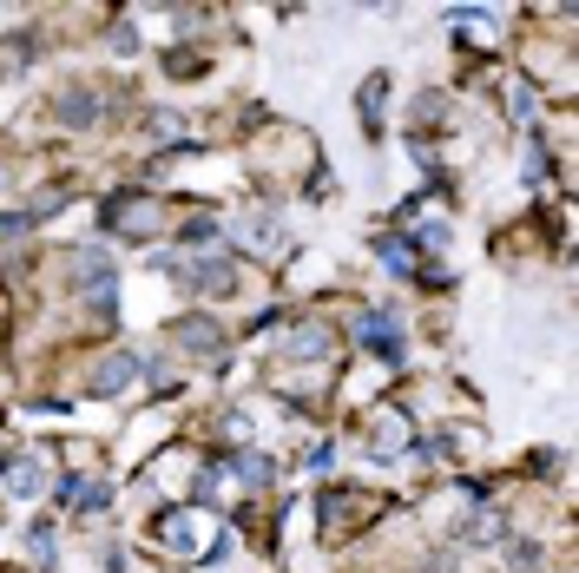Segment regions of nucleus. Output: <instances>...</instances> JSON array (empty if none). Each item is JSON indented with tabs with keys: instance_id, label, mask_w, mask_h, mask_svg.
<instances>
[{
	"instance_id": "obj_15",
	"label": "nucleus",
	"mask_w": 579,
	"mask_h": 573,
	"mask_svg": "<svg viewBox=\"0 0 579 573\" xmlns=\"http://www.w3.org/2000/svg\"><path fill=\"white\" fill-rule=\"evenodd\" d=\"M323 350H329V330H303L283 343V356H323Z\"/></svg>"
},
{
	"instance_id": "obj_12",
	"label": "nucleus",
	"mask_w": 579,
	"mask_h": 573,
	"mask_svg": "<svg viewBox=\"0 0 579 573\" xmlns=\"http://www.w3.org/2000/svg\"><path fill=\"white\" fill-rule=\"evenodd\" d=\"M382 99H389V80H362V93H356V106H362V119H369V132H376V112H382Z\"/></svg>"
},
{
	"instance_id": "obj_14",
	"label": "nucleus",
	"mask_w": 579,
	"mask_h": 573,
	"mask_svg": "<svg viewBox=\"0 0 579 573\" xmlns=\"http://www.w3.org/2000/svg\"><path fill=\"white\" fill-rule=\"evenodd\" d=\"M494 534H501V521H494V514H474V521L461 527V541H468V547H494Z\"/></svg>"
},
{
	"instance_id": "obj_1",
	"label": "nucleus",
	"mask_w": 579,
	"mask_h": 573,
	"mask_svg": "<svg viewBox=\"0 0 579 573\" xmlns=\"http://www.w3.org/2000/svg\"><path fill=\"white\" fill-rule=\"evenodd\" d=\"M152 534H158V554H165V560H185V567H191V560H211V547H204L211 534H204L198 508H165L152 521Z\"/></svg>"
},
{
	"instance_id": "obj_17",
	"label": "nucleus",
	"mask_w": 579,
	"mask_h": 573,
	"mask_svg": "<svg viewBox=\"0 0 579 573\" xmlns=\"http://www.w3.org/2000/svg\"><path fill=\"white\" fill-rule=\"evenodd\" d=\"M211 231H218V224H211V218H191V224H185V244H204V238H211Z\"/></svg>"
},
{
	"instance_id": "obj_13",
	"label": "nucleus",
	"mask_w": 579,
	"mask_h": 573,
	"mask_svg": "<svg viewBox=\"0 0 579 573\" xmlns=\"http://www.w3.org/2000/svg\"><path fill=\"white\" fill-rule=\"evenodd\" d=\"M237 475H244V488H264V481H270V462L257 455V448H244V455H237Z\"/></svg>"
},
{
	"instance_id": "obj_5",
	"label": "nucleus",
	"mask_w": 579,
	"mask_h": 573,
	"mask_svg": "<svg viewBox=\"0 0 579 573\" xmlns=\"http://www.w3.org/2000/svg\"><path fill=\"white\" fill-rule=\"evenodd\" d=\"M172 343H178V350H191V356H224V330L211 317H178L172 323Z\"/></svg>"
},
{
	"instance_id": "obj_18",
	"label": "nucleus",
	"mask_w": 579,
	"mask_h": 573,
	"mask_svg": "<svg viewBox=\"0 0 579 573\" xmlns=\"http://www.w3.org/2000/svg\"><path fill=\"white\" fill-rule=\"evenodd\" d=\"M0 468H7V448H0Z\"/></svg>"
},
{
	"instance_id": "obj_11",
	"label": "nucleus",
	"mask_w": 579,
	"mask_h": 573,
	"mask_svg": "<svg viewBox=\"0 0 579 573\" xmlns=\"http://www.w3.org/2000/svg\"><path fill=\"white\" fill-rule=\"evenodd\" d=\"M244 244H251V251H257V257H270V251H277V244H283V231H277V218H251V224H244Z\"/></svg>"
},
{
	"instance_id": "obj_2",
	"label": "nucleus",
	"mask_w": 579,
	"mask_h": 573,
	"mask_svg": "<svg viewBox=\"0 0 579 573\" xmlns=\"http://www.w3.org/2000/svg\"><path fill=\"white\" fill-rule=\"evenodd\" d=\"M99 218H106V231H126V238H152L158 224H165V205H158L152 191H112L106 205H99Z\"/></svg>"
},
{
	"instance_id": "obj_10",
	"label": "nucleus",
	"mask_w": 579,
	"mask_h": 573,
	"mask_svg": "<svg viewBox=\"0 0 579 573\" xmlns=\"http://www.w3.org/2000/svg\"><path fill=\"white\" fill-rule=\"evenodd\" d=\"M376 257L389 264V271H402V277H415V271H422V264H415V251H408V238H395V231L376 244Z\"/></svg>"
},
{
	"instance_id": "obj_3",
	"label": "nucleus",
	"mask_w": 579,
	"mask_h": 573,
	"mask_svg": "<svg viewBox=\"0 0 579 573\" xmlns=\"http://www.w3.org/2000/svg\"><path fill=\"white\" fill-rule=\"evenodd\" d=\"M66 264H73L79 271V290H86V297L93 303H112V264H106V251H66Z\"/></svg>"
},
{
	"instance_id": "obj_7",
	"label": "nucleus",
	"mask_w": 579,
	"mask_h": 573,
	"mask_svg": "<svg viewBox=\"0 0 579 573\" xmlns=\"http://www.w3.org/2000/svg\"><path fill=\"white\" fill-rule=\"evenodd\" d=\"M362 343L382 356V363H402V336H395V310H376V317H362Z\"/></svg>"
},
{
	"instance_id": "obj_16",
	"label": "nucleus",
	"mask_w": 579,
	"mask_h": 573,
	"mask_svg": "<svg viewBox=\"0 0 579 573\" xmlns=\"http://www.w3.org/2000/svg\"><path fill=\"white\" fill-rule=\"evenodd\" d=\"M33 560H40V567H53V521H33Z\"/></svg>"
},
{
	"instance_id": "obj_6",
	"label": "nucleus",
	"mask_w": 579,
	"mask_h": 573,
	"mask_svg": "<svg viewBox=\"0 0 579 573\" xmlns=\"http://www.w3.org/2000/svg\"><path fill=\"white\" fill-rule=\"evenodd\" d=\"M408 448V422L395 409H376L369 415V455H402Z\"/></svg>"
},
{
	"instance_id": "obj_4",
	"label": "nucleus",
	"mask_w": 579,
	"mask_h": 573,
	"mask_svg": "<svg viewBox=\"0 0 579 573\" xmlns=\"http://www.w3.org/2000/svg\"><path fill=\"white\" fill-rule=\"evenodd\" d=\"M0 488L14 494V501H33V494H47V462H40V455H14V462L0 468Z\"/></svg>"
},
{
	"instance_id": "obj_9",
	"label": "nucleus",
	"mask_w": 579,
	"mask_h": 573,
	"mask_svg": "<svg viewBox=\"0 0 579 573\" xmlns=\"http://www.w3.org/2000/svg\"><path fill=\"white\" fill-rule=\"evenodd\" d=\"M53 112H60L66 126H93V119H99V93H86V86H66V93L53 99Z\"/></svg>"
},
{
	"instance_id": "obj_8",
	"label": "nucleus",
	"mask_w": 579,
	"mask_h": 573,
	"mask_svg": "<svg viewBox=\"0 0 579 573\" xmlns=\"http://www.w3.org/2000/svg\"><path fill=\"white\" fill-rule=\"evenodd\" d=\"M132 376H139V363H132L126 350H112V356H99V363H93V396H119V389H126Z\"/></svg>"
}]
</instances>
